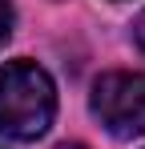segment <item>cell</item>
<instances>
[{
	"label": "cell",
	"mask_w": 145,
	"mask_h": 149,
	"mask_svg": "<svg viewBox=\"0 0 145 149\" xmlns=\"http://www.w3.org/2000/svg\"><path fill=\"white\" fill-rule=\"evenodd\" d=\"M56 89L52 77L32 61H12L0 69V133L12 141H36L52 125Z\"/></svg>",
	"instance_id": "6da1fadb"
},
{
	"label": "cell",
	"mask_w": 145,
	"mask_h": 149,
	"mask_svg": "<svg viewBox=\"0 0 145 149\" xmlns=\"http://www.w3.org/2000/svg\"><path fill=\"white\" fill-rule=\"evenodd\" d=\"M93 113L113 137L145 133V73H105L93 85Z\"/></svg>",
	"instance_id": "7a4b0ae2"
},
{
	"label": "cell",
	"mask_w": 145,
	"mask_h": 149,
	"mask_svg": "<svg viewBox=\"0 0 145 149\" xmlns=\"http://www.w3.org/2000/svg\"><path fill=\"white\" fill-rule=\"evenodd\" d=\"M8 32H12V4L0 0V45L8 40Z\"/></svg>",
	"instance_id": "3957f363"
},
{
	"label": "cell",
	"mask_w": 145,
	"mask_h": 149,
	"mask_svg": "<svg viewBox=\"0 0 145 149\" xmlns=\"http://www.w3.org/2000/svg\"><path fill=\"white\" fill-rule=\"evenodd\" d=\"M133 40H137V49L145 52V12L137 16V20H133Z\"/></svg>",
	"instance_id": "277c9868"
},
{
	"label": "cell",
	"mask_w": 145,
	"mask_h": 149,
	"mask_svg": "<svg viewBox=\"0 0 145 149\" xmlns=\"http://www.w3.org/2000/svg\"><path fill=\"white\" fill-rule=\"evenodd\" d=\"M61 149H85V145H61Z\"/></svg>",
	"instance_id": "5b68a950"
}]
</instances>
